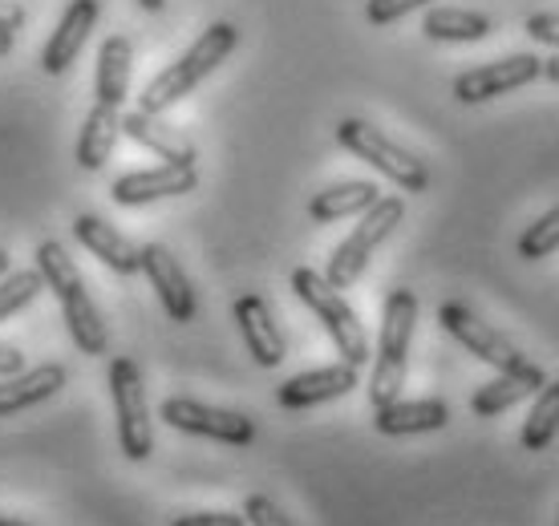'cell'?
I'll list each match as a JSON object with an SVG mask.
<instances>
[{"label":"cell","instance_id":"cell-38","mask_svg":"<svg viewBox=\"0 0 559 526\" xmlns=\"http://www.w3.org/2000/svg\"><path fill=\"white\" fill-rule=\"evenodd\" d=\"M0 526H28V523H21V518H4V514H0Z\"/></svg>","mask_w":559,"mask_h":526},{"label":"cell","instance_id":"cell-23","mask_svg":"<svg viewBox=\"0 0 559 526\" xmlns=\"http://www.w3.org/2000/svg\"><path fill=\"white\" fill-rule=\"evenodd\" d=\"M378 199H381L378 182H365V179L333 182V187H324L321 194H312L308 215L317 223H336V219H349V215H365Z\"/></svg>","mask_w":559,"mask_h":526},{"label":"cell","instance_id":"cell-17","mask_svg":"<svg viewBox=\"0 0 559 526\" xmlns=\"http://www.w3.org/2000/svg\"><path fill=\"white\" fill-rule=\"evenodd\" d=\"M66 381H70L66 364H53V360L33 364V369H21V373H13V376H0V421L57 397V393L66 388Z\"/></svg>","mask_w":559,"mask_h":526},{"label":"cell","instance_id":"cell-15","mask_svg":"<svg viewBox=\"0 0 559 526\" xmlns=\"http://www.w3.org/2000/svg\"><path fill=\"white\" fill-rule=\"evenodd\" d=\"M361 385V369L349 364V360H336V364H324V369H308V373L288 376L284 385L276 388V402L284 409H312V405L336 402L353 388Z\"/></svg>","mask_w":559,"mask_h":526},{"label":"cell","instance_id":"cell-20","mask_svg":"<svg viewBox=\"0 0 559 526\" xmlns=\"http://www.w3.org/2000/svg\"><path fill=\"white\" fill-rule=\"evenodd\" d=\"M130 70H134V45H130V37H122V33L106 37L98 49L94 101H102V106H118V110H122V101H127V94H130Z\"/></svg>","mask_w":559,"mask_h":526},{"label":"cell","instance_id":"cell-16","mask_svg":"<svg viewBox=\"0 0 559 526\" xmlns=\"http://www.w3.org/2000/svg\"><path fill=\"white\" fill-rule=\"evenodd\" d=\"M73 239L118 276H139L142 272V248L102 215H78L73 219Z\"/></svg>","mask_w":559,"mask_h":526},{"label":"cell","instance_id":"cell-35","mask_svg":"<svg viewBox=\"0 0 559 526\" xmlns=\"http://www.w3.org/2000/svg\"><path fill=\"white\" fill-rule=\"evenodd\" d=\"M139 9L142 13H163V9H167V0H139Z\"/></svg>","mask_w":559,"mask_h":526},{"label":"cell","instance_id":"cell-26","mask_svg":"<svg viewBox=\"0 0 559 526\" xmlns=\"http://www.w3.org/2000/svg\"><path fill=\"white\" fill-rule=\"evenodd\" d=\"M45 291V276L37 267H28V272H9V276H0V324L4 320L21 316L25 308H33V300Z\"/></svg>","mask_w":559,"mask_h":526},{"label":"cell","instance_id":"cell-10","mask_svg":"<svg viewBox=\"0 0 559 526\" xmlns=\"http://www.w3.org/2000/svg\"><path fill=\"white\" fill-rule=\"evenodd\" d=\"M535 77H544V57L535 53H511L503 61H487V65H475L454 77V97L462 106H478V101H490V97L515 94L523 85H532Z\"/></svg>","mask_w":559,"mask_h":526},{"label":"cell","instance_id":"cell-28","mask_svg":"<svg viewBox=\"0 0 559 526\" xmlns=\"http://www.w3.org/2000/svg\"><path fill=\"white\" fill-rule=\"evenodd\" d=\"M430 0H365V21L369 25H393V21H402V16L418 13V9H426Z\"/></svg>","mask_w":559,"mask_h":526},{"label":"cell","instance_id":"cell-7","mask_svg":"<svg viewBox=\"0 0 559 526\" xmlns=\"http://www.w3.org/2000/svg\"><path fill=\"white\" fill-rule=\"evenodd\" d=\"M336 142H341L353 158H361V163H369L378 175L397 182L406 194H421L430 187V170H426V163H421L418 154H409L406 146H397L390 134H381L378 125H369L365 118H345V122L336 125Z\"/></svg>","mask_w":559,"mask_h":526},{"label":"cell","instance_id":"cell-32","mask_svg":"<svg viewBox=\"0 0 559 526\" xmlns=\"http://www.w3.org/2000/svg\"><path fill=\"white\" fill-rule=\"evenodd\" d=\"M25 9L16 4V0H0V33H16V28L25 25Z\"/></svg>","mask_w":559,"mask_h":526},{"label":"cell","instance_id":"cell-2","mask_svg":"<svg viewBox=\"0 0 559 526\" xmlns=\"http://www.w3.org/2000/svg\"><path fill=\"white\" fill-rule=\"evenodd\" d=\"M236 45H239V28L231 25V21L207 25L179 61H170L167 70L154 73L151 82H146V89L139 94V110L167 113L170 106H179L182 97L191 94V89H199L211 73L224 65L227 57L236 53Z\"/></svg>","mask_w":559,"mask_h":526},{"label":"cell","instance_id":"cell-3","mask_svg":"<svg viewBox=\"0 0 559 526\" xmlns=\"http://www.w3.org/2000/svg\"><path fill=\"white\" fill-rule=\"evenodd\" d=\"M418 328V296L409 288H393L381 308V340L373 357V376H369V405L381 409L402 397L409 369V345Z\"/></svg>","mask_w":559,"mask_h":526},{"label":"cell","instance_id":"cell-5","mask_svg":"<svg viewBox=\"0 0 559 526\" xmlns=\"http://www.w3.org/2000/svg\"><path fill=\"white\" fill-rule=\"evenodd\" d=\"M402 219H406V199L381 194L378 203L357 219V227H353L349 236L333 248V255H329V263H324V279L341 291L353 288V284L365 276V267H369V260H373V251L402 227Z\"/></svg>","mask_w":559,"mask_h":526},{"label":"cell","instance_id":"cell-13","mask_svg":"<svg viewBox=\"0 0 559 526\" xmlns=\"http://www.w3.org/2000/svg\"><path fill=\"white\" fill-rule=\"evenodd\" d=\"M102 21V0H70L66 4V13L57 21V28L49 33V41L41 49V70L49 77H61V73L73 70V61L82 57L85 41H90V33L94 25Z\"/></svg>","mask_w":559,"mask_h":526},{"label":"cell","instance_id":"cell-8","mask_svg":"<svg viewBox=\"0 0 559 526\" xmlns=\"http://www.w3.org/2000/svg\"><path fill=\"white\" fill-rule=\"evenodd\" d=\"M110 397H114V421H118V445L130 462H146L154 454V421L142 369L130 357L110 360Z\"/></svg>","mask_w":559,"mask_h":526},{"label":"cell","instance_id":"cell-6","mask_svg":"<svg viewBox=\"0 0 559 526\" xmlns=\"http://www.w3.org/2000/svg\"><path fill=\"white\" fill-rule=\"evenodd\" d=\"M438 324H442V328H447V333L454 336L471 357H478L483 364H490V369L523 376V381H532L535 388L547 385V373L535 364V360L523 357V352H519L503 333H495L490 324H483V320H478L466 304H459V300H450V304L438 308Z\"/></svg>","mask_w":559,"mask_h":526},{"label":"cell","instance_id":"cell-33","mask_svg":"<svg viewBox=\"0 0 559 526\" xmlns=\"http://www.w3.org/2000/svg\"><path fill=\"white\" fill-rule=\"evenodd\" d=\"M25 369V357H21V348L13 345H0V376H13Z\"/></svg>","mask_w":559,"mask_h":526},{"label":"cell","instance_id":"cell-9","mask_svg":"<svg viewBox=\"0 0 559 526\" xmlns=\"http://www.w3.org/2000/svg\"><path fill=\"white\" fill-rule=\"evenodd\" d=\"M158 417L170 430L211 438L224 445H252L255 442V421L239 409H219V405H203L195 397H167L158 405Z\"/></svg>","mask_w":559,"mask_h":526},{"label":"cell","instance_id":"cell-14","mask_svg":"<svg viewBox=\"0 0 559 526\" xmlns=\"http://www.w3.org/2000/svg\"><path fill=\"white\" fill-rule=\"evenodd\" d=\"M231 320H236L239 336H243V345H248V352H252V360L260 369H276L280 360L288 357V340H284L276 316H272V308H267V300L260 291L236 296Z\"/></svg>","mask_w":559,"mask_h":526},{"label":"cell","instance_id":"cell-22","mask_svg":"<svg viewBox=\"0 0 559 526\" xmlns=\"http://www.w3.org/2000/svg\"><path fill=\"white\" fill-rule=\"evenodd\" d=\"M421 33L442 45H475L495 33V16L478 9H430L421 16Z\"/></svg>","mask_w":559,"mask_h":526},{"label":"cell","instance_id":"cell-37","mask_svg":"<svg viewBox=\"0 0 559 526\" xmlns=\"http://www.w3.org/2000/svg\"><path fill=\"white\" fill-rule=\"evenodd\" d=\"M0 276H9V251L0 248Z\"/></svg>","mask_w":559,"mask_h":526},{"label":"cell","instance_id":"cell-24","mask_svg":"<svg viewBox=\"0 0 559 526\" xmlns=\"http://www.w3.org/2000/svg\"><path fill=\"white\" fill-rule=\"evenodd\" d=\"M559 438V381H547L532 402V414L523 421V433H519V445L527 454H544L547 445Z\"/></svg>","mask_w":559,"mask_h":526},{"label":"cell","instance_id":"cell-34","mask_svg":"<svg viewBox=\"0 0 559 526\" xmlns=\"http://www.w3.org/2000/svg\"><path fill=\"white\" fill-rule=\"evenodd\" d=\"M544 77H547V82H556V85H559V53H556V57H547V61H544Z\"/></svg>","mask_w":559,"mask_h":526},{"label":"cell","instance_id":"cell-12","mask_svg":"<svg viewBox=\"0 0 559 526\" xmlns=\"http://www.w3.org/2000/svg\"><path fill=\"white\" fill-rule=\"evenodd\" d=\"M195 187H199L195 167L158 163V167L118 175L114 187H110V199L118 203V207H146V203H158V199H179V194H191Z\"/></svg>","mask_w":559,"mask_h":526},{"label":"cell","instance_id":"cell-36","mask_svg":"<svg viewBox=\"0 0 559 526\" xmlns=\"http://www.w3.org/2000/svg\"><path fill=\"white\" fill-rule=\"evenodd\" d=\"M13 53V33H0V57Z\"/></svg>","mask_w":559,"mask_h":526},{"label":"cell","instance_id":"cell-31","mask_svg":"<svg viewBox=\"0 0 559 526\" xmlns=\"http://www.w3.org/2000/svg\"><path fill=\"white\" fill-rule=\"evenodd\" d=\"M170 526H248L243 514H227V511H199V514H182Z\"/></svg>","mask_w":559,"mask_h":526},{"label":"cell","instance_id":"cell-19","mask_svg":"<svg viewBox=\"0 0 559 526\" xmlns=\"http://www.w3.org/2000/svg\"><path fill=\"white\" fill-rule=\"evenodd\" d=\"M450 405L438 397H418V402H390L373 409V430L385 438H414V433H438L447 430Z\"/></svg>","mask_w":559,"mask_h":526},{"label":"cell","instance_id":"cell-30","mask_svg":"<svg viewBox=\"0 0 559 526\" xmlns=\"http://www.w3.org/2000/svg\"><path fill=\"white\" fill-rule=\"evenodd\" d=\"M523 33H527L532 41L559 49V13H535V16H527V21H523Z\"/></svg>","mask_w":559,"mask_h":526},{"label":"cell","instance_id":"cell-1","mask_svg":"<svg viewBox=\"0 0 559 526\" xmlns=\"http://www.w3.org/2000/svg\"><path fill=\"white\" fill-rule=\"evenodd\" d=\"M37 272L45 276V288L57 296V304H61V316H66V328H70V340L78 345V352L85 357H102L106 348H110V328H106V320H102L98 304H94V296L85 288L82 272H78V263L73 255L57 239H45L41 248H37Z\"/></svg>","mask_w":559,"mask_h":526},{"label":"cell","instance_id":"cell-4","mask_svg":"<svg viewBox=\"0 0 559 526\" xmlns=\"http://www.w3.org/2000/svg\"><path fill=\"white\" fill-rule=\"evenodd\" d=\"M293 291H296V300L321 320V328L329 333V340H333V348L341 352V360H349V364L361 369L365 360H369V336H365L361 316H357L349 300L341 296V288H333V284L324 279V272H317V267H296Z\"/></svg>","mask_w":559,"mask_h":526},{"label":"cell","instance_id":"cell-21","mask_svg":"<svg viewBox=\"0 0 559 526\" xmlns=\"http://www.w3.org/2000/svg\"><path fill=\"white\" fill-rule=\"evenodd\" d=\"M118 139H122V110H118V106H102V101H94V110L85 113L82 134H78V167L102 170L106 163H110Z\"/></svg>","mask_w":559,"mask_h":526},{"label":"cell","instance_id":"cell-18","mask_svg":"<svg viewBox=\"0 0 559 526\" xmlns=\"http://www.w3.org/2000/svg\"><path fill=\"white\" fill-rule=\"evenodd\" d=\"M122 134L130 142H139L142 151L158 154V163H179V167H195V142L187 139L182 130L163 122V113L130 110L122 113Z\"/></svg>","mask_w":559,"mask_h":526},{"label":"cell","instance_id":"cell-27","mask_svg":"<svg viewBox=\"0 0 559 526\" xmlns=\"http://www.w3.org/2000/svg\"><path fill=\"white\" fill-rule=\"evenodd\" d=\"M551 251H559V207H551L547 215H539V219L519 236V255L523 260H547Z\"/></svg>","mask_w":559,"mask_h":526},{"label":"cell","instance_id":"cell-11","mask_svg":"<svg viewBox=\"0 0 559 526\" xmlns=\"http://www.w3.org/2000/svg\"><path fill=\"white\" fill-rule=\"evenodd\" d=\"M142 276L151 279V288L158 291V304L175 324H191L199 316L195 288H191L182 263L175 260V251L167 243H142Z\"/></svg>","mask_w":559,"mask_h":526},{"label":"cell","instance_id":"cell-25","mask_svg":"<svg viewBox=\"0 0 559 526\" xmlns=\"http://www.w3.org/2000/svg\"><path fill=\"white\" fill-rule=\"evenodd\" d=\"M532 393H539L532 381H523V376H511V373H499L495 381H487V385L475 388V397H471V409H475L478 417H499V414H507L511 405L527 402Z\"/></svg>","mask_w":559,"mask_h":526},{"label":"cell","instance_id":"cell-29","mask_svg":"<svg viewBox=\"0 0 559 526\" xmlns=\"http://www.w3.org/2000/svg\"><path fill=\"white\" fill-rule=\"evenodd\" d=\"M243 518H248V526H293V518L280 511L267 494H248V502H243Z\"/></svg>","mask_w":559,"mask_h":526}]
</instances>
